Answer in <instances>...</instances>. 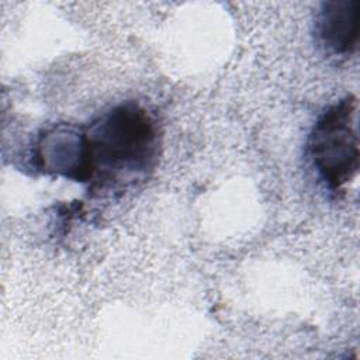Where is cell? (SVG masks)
<instances>
[{"label":"cell","instance_id":"7a4b0ae2","mask_svg":"<svg viewBox=\"0 0 360 360\" xmlns=\"http://www.w3.org/2000/svg\"><path fill=\"white\" fill-rule=\"evenodd\" d=\"M356 108V98L352 94L346 96L322 112L309 135L311 162L332 191H340L359 170Z\"/></svg>","mask_w":360,"mask_h":360},{"label":"cell","instance_id":"3957f363","mask_svg":"<svg viewBox=\"0 0 360 360\" xmlns=\"http://www.w3.org/2000/svg\"><path fill=\"white\" fill-rule=\"evenodd\" d=\"M35 160L44 173L89 184L91 167L84 128L58 124L46 129L37 142Z\"/></svg>","mask_w":360,"mask_h":360},{"label":"cell","instance_id":"277c9868","mask_svg":"<svg viewBox=\"0 0 360 360\" xmlns=\"http://www.w3.org/2000/svg\"><path fill=\"white\" fill-rule=\"evenodd\" d=\"M359 14L356 0L323 1L315 20L319 44L333 55L353 53L359 42Z\"/></svg>","mask_w":360,"mask_h":360},{"label":"cell","instance_id":"6da1fadb","mask_svg":"<svg viewBox=\"0 0 360 360\" xmlns=\"http://www.w3.org/2000/svg\"><path fill=\"white\" fill-rule=\"evenodd\" d=\"M84 131L91 167L90 191H120L145 179L158 163V124L148 110L135 101L110 108Z\"/></svg>","mask_w":360,"mask_h":360}]
</instances>
